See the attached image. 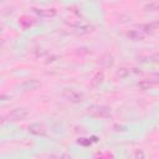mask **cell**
Masks as SVG:
<instances>
[{"label":"cell","instance_id":"9a60e30c","mask_svg":"<svg viewBox=\"0 0 159 159\" xmlns=\"http://www.w3.org/2000/svg\"><path fill=\"white\" fill-rule=\"evenodd\" d=\"M149 58H150V61H152V62H154V63H159V52H157V53L152 55Z\"/></svg>","mask_w":159,"mask_h":159},{"label":"cell","instance_id":"5bb4252c","mask_svg":"<svg viewBox=\"0 0 159 159\" xmlns=\"http://www.w3.org/2000/svg\"><path fill=\"white\" fill-rule=\"evenodd\" d=\"M134 159H144V152L143 150H135L134 153Z\"/></svg>","mask_w":159,"mask_h":159},{"label":"cell","instance_id":"52a82bcc","mask_svg":"<svg viewBox=\"0 0 159 159\" xmlns=\"http://www.w3.org/2000/svg\"><path fill=\"white\" fill-rule=\"evenodd\" d=\"M27 129H29V132H30L31 134H34V135H45V134H46L45 128H43L41 124H39V123H32V124H30Z\"/></svg>","mask_w":159,"mask_h":159},{"label":"cell","instance_id":"5b68a950","mask_svg":"<svg viewBox=\"0 0 159 159\" xmlns=\"http://www.w3.org/2000/svg\"><path fill=\"white\" fill-rule=\"evenodd\" d=\"M40 86H41V83H40L39 80H36V78H30V80L24 81V82L20 84V88H21V91L27 92V91H35V89H37Z\"/></svg>","mask_w":159,"mask_h":159},{"label":"cell","instance_id":"8fae6325","mask_svg":"<svg viewBox=\"0 0 159 159\" xmlns=\"http://www.w3.org/2000/svg\"><path fill=\"white\" fill-rule=\"evenodd\" d=\"M103 78H104V75H103V72H97V73L93 76V78L91 80V82H89V86H91L92 88H96V87H98V86L102 83Z\"/></svg>","mask_w":159,"mask_h":159},{"label":"cell","instance_id":"30bf717a","mask_svg":"<svg viewBox=\"0 0 159 159\" xmlns=\"http://www.w3.org/2000/svg\"><path fill=\"white\" fill-rule=\"evenodd\" d=\"M158 26H159V24H158V22L143 24V25H140V26H139V31H142V32L145 35V34H148V32H152V31H154V30H155Z\"/></svg>","mask_w":159,"mask_h":159},{"label":"cell","instance_id":"9c48e42d","mask_svg":"<svg viewBox=\"0 0 159 159\" xmlns=\"http://www.w3.org/2000/svg\"><path fill=\"white\" fill-rule=\"evenodd\" d=\"M144 36L145 35L139 30H130V31L127 32V37L132 41H140V40L144 39Z\"/></svg>","mask_w":159,"mask_h":159},{"label":"cell","instance_id":"8992f818","mask_svg":"<svg viewBox=\"0 0 159 159\" xmlns=\"http://www.w3.org/2000/svg\"><path fill=\"white\" fill-rule=\"evenodd\" d=\"M34 11L40 16V17H53L57 11L53 7H34Z\"/></svg>","mask_w":159,"mask_h":159},{"label":"cell","instance_id":"3957f363","mask_svg":"<svg viewBox=\"0 0 159 159\" xmlns=\"http://www.w3.org/2000/svg\"><path fill=\"white\" fill-rule=\"evenodd\" d=\"M62 97L71 103H80L83 101V94L73 88H65L62 91Z\"/></svg>","mask_w":159,"mask_h":159},{"label":"cell","instance_id":"277c9868","mask_svg":"<svg viewBox=\"0 0 159 159\" xmlns=\"http://www.w3.org/2000/svg\"><path fill=\"white\" fill-rule=\"evenodd\" d=\"M157 84H159V73H154V75L149 76L148 78L142 80V81H139V82L137 83V86H138L140 89H143V91L149 89L150 87L157 86Z\"/></svg>","mask_w":159,"mask_h":159},{"label":"cell","instance_id":"6da1fadb","mask_svg":"<svg viewBox=\"0 0 159 159\" xmlns=\"http://www.w3.org/2000/svg\"><path fill=\"white\" fill-rule=\"evenodd\" d=\"M87 112L97 118H109L112 116V109L107 106L101 104H91L87 108Z\"/></svg>","mask_w":159,"mask_h":159},{"label":"cell","instance_id":"ba28073f","mask_svg":"<svg viewBox=\"0 0 159 159\" xmlns=\"http://www.w3.org/2000/svg\"><path fill=\"white\" fill-rule=\"evenodd\" d=\"M92 26L88 25V24H80L75 27V32L77 35H86V34H89L92 31Z\"/></svg>","mask_w":159,"mask_h":159},{"label":"cell","instance_id":"7a4b0ae2","mask_svg":"<svg viewBox=\"0 0 159 159\" xmlns=\"http://www.w3.org/2000/svg\"><path fill=\"white\" fill-rule=\"evenodd\" d=\"M27 116H29V109H27V108H24V107H16V108L11 109V111L6 114V117H5L4 119L15 122V120H22V119H25Z\"/></svg>","mask_w":159,"mask_h":159},{"label":"cell","instance_id":"4fadbf2b","mask_svg":"<svg viewBox=\"0 0 159 159\" xmlns=\"http://www.w3.org/2000/svg\"><path fill=\"white\" fill-rule=\"evenodd\" d=\"M117 75H118L119 77H127V76L129 75V70H128V68H120V70L117 72Z\"/></svg>","mask_w":159,"mask_h":159},{"label":"cell","instance_id":"7c38bea8","mask_svg":"<svg viewBox=\"0 0 159 159\" xmlns=\"http://www.w3.org/2000/svg\"><path fill=\"white\" fill-rule=\"evenodd\" d=\"M144 9L145 10H150V11H153V10H159V1H152V2H149V4H145V6H144Z\"/></svg>","mask_w":159,"mask_h":159}]
</instances>
